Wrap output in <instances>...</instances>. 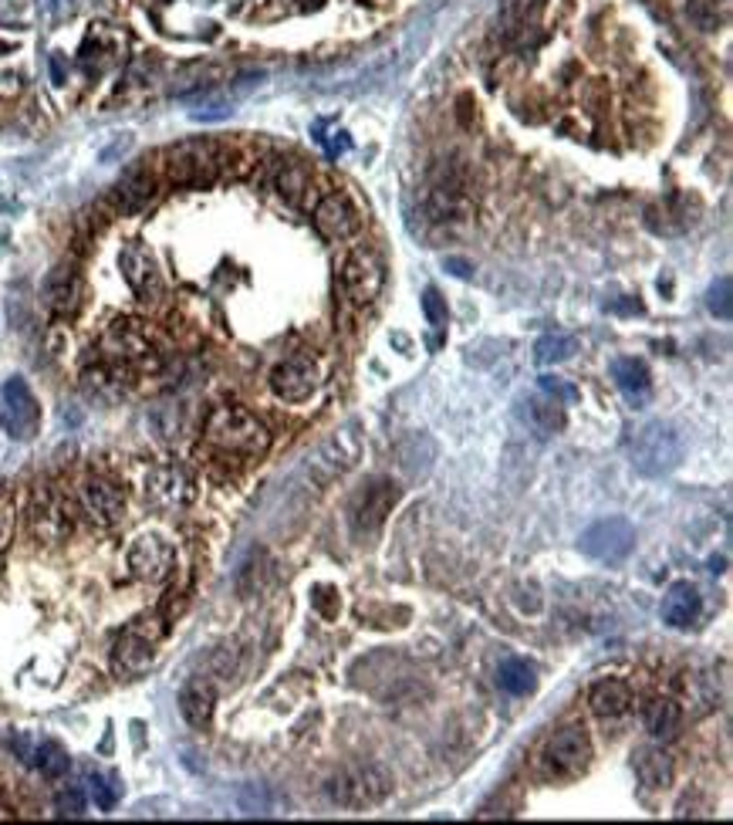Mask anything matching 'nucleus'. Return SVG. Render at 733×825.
I'll return each mask as SVG.
<instances>
[{"mask_svg":"<svg viewBox=\"0 0 733 825\" xmlns=\"http://www.w3.org/2000/svg\"><path fill=\"white\" fill-rule=\"evenodd\" d=\"M129 569L142 582H166L176 569V552L159 535H139L129 548Z\"/></svg>","mask_w":733,"mask_h":825,"instance_id":"13","label":"nucleus"},{"mask_svg":"<svg viewBox=\"0 0 733 825\" xmlns=\"http://www.w3.org/2000/svg\"><path fill=\"white\" fill-rule=\"evenodd\" d=\"M541 393L558 399V403H578V389L568 386L565 379H558V376H541Z\"/></svg>","mask_w":733,"mask_h":825,"instance_id":"37","label":"nucleus"},{"mask_svg":"<svg viewBox=\"0 0 733 825\" xmlns=\"http://www.w3.org/2000/svg\"><path fill=\"white\" fill-rule=\"evenodd\" d=\"M315 227L328 241H348V237H355L362 230V214L345 193H328L315 207Z\"/></svg>","mask_w":733,"mask_h":825,"instance_id":"15","label":"nucleus"},{"mask_svg":"<svg viewBox=\"0 0 733 825\" xmlns=\"http://www.w3.org/2000/svg\"><path fill=\"white\" fill-rule=\"evenodd\" d=\"M730 278L723 274V278H717L710 285V291H706V308H710V315H717L720 322H727V318L733 315V301H730Z\"/></svg>","mask_w":733,"mask_h":825,"instance_id":"33","label":"nucleus"},{"mask_svg":"<svg viewBox=\"0 0 733 825\" xmlns=\"http://www.w3.org/2000/svg\"><path fill=\"white\" fill-rule=\"evenodd\" d=\"M166 636V623L159 616H139L119 633L112 646V667L119 673H142L156 660V650Z\"/></svg>","mask_w":733,"mask_h":825,"instance_id":"6","label":"nucleus"},{"mask_svg":"<svg viewBox=\"0 0 733 825\" xmlns=\"http://www.w3.org/2000/svg\"><path fill=\"white\" fill-rule=\"evenodd\" d=\"M11 748L17 751V758L24 761V765L38 768L44 778H61L68 771V751L61 748L58 741L51 738H38V734L31 731H21L11 738Z\"/></svg>","mask_w":733,"mask_h":825,"instance_id":"14","label":"nucleus"},{"mask_svg":"<svg viewBox=\"0 0 733 825\" xmlns=\"http://www.w3.org/2000/svg\"><path fill=\"white\" fill-rule=\"evenodd\" d=\"M703 612V596L693 582H673L663 599V623L673 629H690Z\"/></svg>","mask_w":733,"mask_h":825,"instance_id":"20","label":"nucleus"},{"mask_svg":"<svg viewBox=\"0 0 733 825\" xmlns=\"http://www.w3.org/2000/svg\"><path fill=\"white\" fill-rule=\"evenodd\" d=\"M203 440L213 454L230 460H261L271 450V433L244 406H217L203 423Z\"/></svg>","mask_w":733,"mask_h":825,"instance_id":"1","label":"nucleus"},{"mask_svg":"<svg viewBox=\"0 0 733 825\" xmlns=\"http://www.w3.org/2000/svg\"><path fill=\"white\" fill-rule=\"evenodd\" d=\"M581 552L595 562H622L625 555L636 548V528L625 518H602L581 535Z\"/></svg>","mask_w":733,"mask_h":825,"instance_id":"11","label":"nucleus"},{"mask_svg":"<svg viewBox=\"0 0 733 825\" xmlns=\"http://www.w3.org/2000/svg\"><path fill=\"white\" fill-rule=\"evenodd\" d=\"M51 75H55V82H58V85L65 82V61H61L58 55L51 58Z\"/></svg>","mask_w":733,"mask_h":825,"instance_id":"40","label":"nucleus"},{"mask_svg":"<svg viewBox=\"0 0 733 825\" xmlns=\"http://www.w3.org/2000/svg\"><path fill=\"white\" fill-rule=\"evenodd\" d=\"M156 193H159V180L153 166L142 163V166H132V170L112 186L109 200L115 203L119 214H139V210H146L149 203L156 200Z\"/></svg>","mask_w":733,"mask_h":825,"instance_id":"16","label":"nucleus"},{"mask_svg":"<svg viewBox=\"0 0 733 825\" xmlns=\"http://www.w3.org/2000/svg\"><path fill=\"white\" fill-rule=\"evenodd\" d=\"M497 687L507 690L511 697H524L538 687V670H534V663L521 660V656H507L497 667Z\"/></svg>","mask_w":733,"mask_h":825,"instance_id":"28","label":"nucleus"},{"mask_svg":"<svg viewBox=\"0 0 733 825\" xmlns=\"http://www.w3.org/2000/svg\"><path fill=\"white\" fill-rule=\"evenodd\" d=\"M575 349H578L575 335L551 332V335H544V339H538V345H534V359H538L541 366H554V362H565V359L575 356Z\"/></svg>","mask_w":733,"mask_h":825,"instance_id":"32","label":"nucleus"},{"mask_svg":"<svg viewBox=\"0 0 733 825\" xmlns=\"http://www.w3.org/2000/svg\"><path fill=\"white\" fill-rule=\"evenodd\" d=\"M122 271H125V278H129V285L136 288L146 301L153 298V295H159V271H156L153 254H149L146 247H139V244L125 247Z\"/></svg>","mask_w":733,"mask_h":825,"instance_id":"22","label":"nucleus"},{"mask_svg":"<svg viewBox=\"0 0 733 825\" xmlns=\"http://www.w3.org/2000/svg\"><path fill=\"white\" fill-rule=\"evenodd\" d=\"M612 379H615V386H619L622 393L632 399V403H639V399H646V396H649V389H652L649 366H646V362H642V359H636V356H622V359H615V362H612Z\"/></svg>","mask_w":733,"mask_h":825,"instance_id":"26","label":"nucleus"},{"mask_svg":"<svg viewBox=\"0 0 733 825\" xmlns=\"http://www.w3.org/2000/svg\"><path fill=\"white\" fill-rule=\"evenodd\" d=\"M44 305L55 315H71L82 305V274H78L75 264L65 261L48 274V281H44Z\"/></svg>","mask_w":733,"mask_h":825,"instance_id":"18","label":"nucleus"},{"mask_svg":"<svg viewBox=\"0 0 733 825\" xmlns=\"http://www.w3.org/2000/svg\"><path fill=\"white\" fill-rule=\"evenodd\" d=\"M88 788H92V798H95V805L102 812H109L115 802H119V788H115L112 778H105V775H92L88 778Z\"/></svg>","mask_w":733,"mask_h":825,"instance_id":"35","label":"nucleus"},{"mask_svg":"<svg viewBox=\"0 0 733 825\" xmlns=\"http://www.w3.org/2000/svg\"><path fill=\"white\" fill-rule=\"evenodd\" d=\"M473 210V180L470 170L457 159H443L426 183V214L436 224L467 220Z\"/></svg>","mask_w":733,"mask_h":825,"instance_id":"2","label":"nucleus"},{"mask_svg":"<svg viewBox=\"0 0 733 825\" xmlns=\"http://www.w3.org/2000/svg\"><path fill=\"white\" fill-rule=\"evenodd\" d=\"M325 795L342 809H369V805H382L392 795V775L379 765L348 768L325 785Z\"/></svg>","mask_w":733,"mask_h":825,"instance_id":"5","label":"nucleus"},{"mask_svg":"<svg viewBox=\"0 0 733 825\" xmlns=\"http://www.w3.org/2000/svg\"><path fill=\"white\" fill-rule=\"evenodd\" d=\"M399 501V487L386 481V477H375L362 487L359 494L348 504V521H352L355 535H372V531L382 528V521L389 518V511L396 508Z\"/></svg>","mask_w":733,"mask_h":825,"instance_id":"10","label":"nucleus"},{"mask_svg":"<svg viewBox=\"0 0 733 825\" xmlns=\"http://www.w3.org/2000/svg\"><path fill=\"white\" fill-rule=\"evenodd\" d=\"M629 454H632V467H636L639 474L663 477L669 470H676L679 460H683V437H679L669 423L652 420L636 433Z\"/></svg>","mask_w":733,"mask_h":825,"instance_id":"4","label":"nucleus"},{"mask_svg":"<svg viewBox=\"0 0 733 825\" xmlns=\"http://www.w3.org/2000/svg\"><path fill=\"white\" fill-rule=\"evenodd\" d=\"M318 143L328 149V156H342V153H348V149H352V139H348V132L345 129H338V132H332V139L328 136H318Z\"/></svg>","mask_w":733,"mask_h":825,"instance_id":"38","label":"nucleus"},{"mask_svg":"<svg viewBox=\"0 0 733 825\" xmlns=\"http://www.w3.org/2000/svg\"><path fill=\"white\" fill-rule=\"evenodd\" d=\"M271 186L284 203H291V207H305L315 180H311V173L298 163V159H277L274 173H271Z\"/></svg>","mask_w":733,"mask_h":825,"instance_id":"21","label":"nucleus"},{"mask_svg":"<svg viewBox=\"0 0 733 825\" xmlns=\"http://www.w3.org/2000/svg\"><path fill=\"white\" fill-rule=\"evenodd\" d=\"M271 393L284 403H305L318 393V366L308 356L277 362L271 372Z\"/></svg>","mask_w":733,"mask_h":825,"instance_id":"12","label":"nucleus"},{"mask_svg":"<svg viewBox=\"0 0 733 825\" xmlns=\"http://www.w3.org/2000/svg\"><path fill=\"white\" fill-rule=\"evenodd\" d=\"M423 315H426L429 328H436V332H443L446 322H450V308H446V298L436 288H426L423 291Z\"/></svg>","mask_w":733,"mask_h":825,"instance_id":"34","label":"nucleus"},{"mask_svg":"<svg viewBox=\"0 0 733 825\" xmlns=\"http://www.w3.org/2000/svg\"><path fill=\"white\" fill-rule=\"evenodd\" d=\"M592 765V738L581 724L554 731L544 744V768L554 778H578Z\"/></svg>","mask_w":733,"mask_h":825,"instance_id":"7","label":"nucleus"},{"mask_svg":"<svg viewBox=\"0 0 733 825\" xmlns=\"http://www.w3.org/2000/svg\"><path fill=\"white\" fill-rule=\"evenodd\" d=\"M31 525H34V535L41 541H61L71 531V511L68 504L58 498V494L44 491L38 494V501H34V511H31Z\"/></svg>","mask_w":733,"mask_h":825,"instance_id":"19","label":"nucleus"},{"mask_svg":"<svg viewBox=\"0 0 733 825\" xmlns=\"http://www.w3.org/2000/svg\"><path fill=\"white\" fill-rule=\"evenodd\" d=\"M679 721H683V711H679L676 700L659 697V700H652V704L646 707V731L656 741L673 738V734L679 731Z\"/></svg>","mask_w":733,"mask_h":825,"instance_id":"29","label":"nucleus"},{"mask_svg":"<svg viewBox=\"0 0 733 825\" xmlns=\"http://www.w3.org/2000/svg\"><path fill=\"white\" fill-rule=\"evenodd\" d=\"M686 14L700 31H720L730 21V0H686Z\"/></svg>","mask_w":733,"mask_h":825,"instance_id":"31","label":"nucleus"},{"mask_svg":"<svg viewBox=\"0 0 733 825\" xmlns=\"http://www.w3.org/2000/svg\"><path fill=\"white\" fill-rule=\"evenodd\" d=\"M446 271H453L457 274V278H470L473 274V268L467 261H460V257H446Z\"/></svg>","mask_w":733,"mask_h":825,"instance_id":"39","label":"nucleus"},{"mask_svg":"<svg viewBox=\"0 0 733 825\" xmlns=\"http://www.w3.org/2000/svg\"><path fill=\"white\" fill-rule=\"evenodd\" d=\"M588 704L598 717H622L632 707V690L625 680H598L588 694Z\"/></svg>","mask_w":733,"mask_h":825,"instance_id":"25","label":"nucleus"},{"mask_svg":"<svg viewBox=\"0 0 733 825\" xmlns=\"http://www.w3.org/2000/svg\"><path fill=\"white\" fill-rule=\"evenodd\" d=\"M524 420L538 437H554V433L565 430V403L551 396H531L524 399Z\"/></svg>","mask_w":733,"mask_h":825,"instance_id":"23","label":"nucleus"},{"mask_svg":"<svg viewBox=\"0 0 733 825\" xmlns=\"http://www.w3.org/2000/svg\"><path fill=\"white\" fill-rule=\"evenodd\" d=\"M382 285H386V264L379 261V254L369 247H359L345 257L342 264V295L348 305L365 308L379 298Z\"/></svg>","mask_w":733,"mask_h":825,"instance_id":"8","label":"nucleus"},{"mask_svg":"<svg viewBox=\"0 0 733 825\" xmlns=\"http://www.w3.org/2000/svg\"><path fill=\"white\" fill-rule=\"evenodd\" d=\"M55 809L61 819H82L85 815V795L78 792V788H68V792H61L55 798Z\"/></svg>","mask_w":733,"mask_h":825,"instance_id":"36","label":"nucleus"},{"mask_svg":"<svg viewBox=\"0 0 733 825\" xmlns=\"http://www.w3.org/2000/svg\"><path fill=\"white\" fill-rule=\"evenodd\" d=\"M166 180L176 186H210L227 166V149L217 139H186L166 149Z\"/></svg>","mask_w":733,"mask_h":825,"instance_id":"3","label":"nucleus"},{"mask_svg":"<svg viewBox=\"0 0 733 825\" xmlns=\"http://www.w3.org/2000/svg\"><path fill=\"white\" fill-rule=\"evenodd\" d=\"M632 765H636V778L652 792H659V788H669L673 785V758H669L666 751L659 748H639L636 758H632Z\"/></svg>","mask_w":733,"mask_h":825,"instance_id":"24","label":"nucleus"},{"mask_svg":"<svg viewBox=\"0 0 733 825\" xmlns=\"http://www.w3.org/2000/svg\"><path fill=\"white\" fill-rule=\"evenodd\" d=\"M82 504L88 518L98 521V525H115L125 511V491L119 484L105 481V477H92V481L82 484Z\"/></svg>","mask_w":733,"mask_h":825,"instance_id":"17","label":"nucleus"},{"mask_svg":"<svg viewBox=\"0 0 733 825\" xmlns=\"http://www.w3.org/2000/svg\"><path fill=\"white\" fill-rule=\"evenodd\" d=\"M0 423L14 440H31L41 427V406L21 376L7 379L0 389Z\"/></svg>","mask_w":733,"mask_h":825,"instance_id":"9","label":"nucleus"},{"mask_svg":"<svg viewBox=\"0 0 733 825\" xmlns=\"http://www.w3.org/2000/svg\"><path fill=\"white\" fill-rule=\"evenodd\" d=\"M213 704H217V694L207 680H193L180 690V714L186 717V724L193 727H207L213 717Z\"/></svg>","mask_w":733,"mask_h":825,"instance_id":"27","label":"nucleus"},{"mask_svg":"<svg viewBox=\"0 0 733 825\" xmlns=\"http://www.w3.org/2000/svg\"><path fill=\"white\" fill-rule=\"evenodd\" d=\"M149 491H153V498H159L163 504H183L190 501V481H186V474L180 467H163L153 474V481H149Z\"/></svg>","mask_w":733,"mask_h":825,"instance_id":"30","label":"nucleus"}]
</instances>
